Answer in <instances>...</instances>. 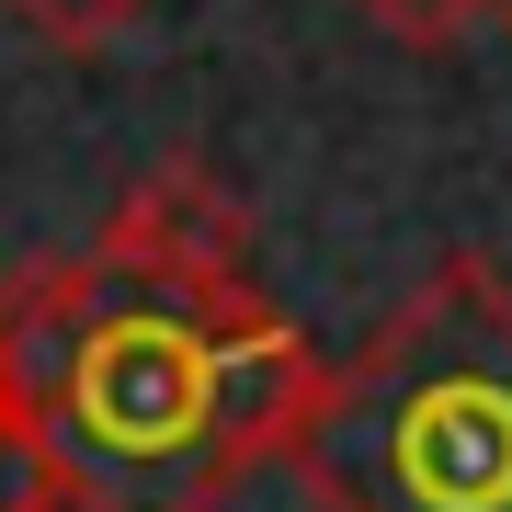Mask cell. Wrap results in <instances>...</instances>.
I'll return each mask as SVG.
<instances>
[{
    "mask_svg": "<svg viewBox=\"0 0 512 512\" xmlns=\"http://www.w3.org/2000/svg\"><path fill=\"white\" fill-rule=\"evenodd\" d=\"M319 342L251 274V217L205 160H160L92 251L0 296V410L80 512H217L285 456Z\"/></svg>",
    "mask_w": 512,
    "mask_h": 512,
    "instance_id": "cell-1",
    "label": "cell"
},
{
    "mask_svg": "<svg viewBox=\"0 0 512 512\" xmlns=\"http://www.w3.org/2000/svg\"><path fill=\"white\" fill-rule=\"evenodd\" d=\"M319 512H512V285L444 251L353 365H319L296 421Z\"/></svg>",
    "mask_w": 512,
    "mask_h": 512,
    "instance_id": "cell-2",
    "label": "cell"
},
{
    "mask_svg": "<svg viewBox=\"0 0 512 512\" xmlns=\"http://www.w3.org/2000/svg\"><path fill=\"white\" fill-rule=\"evenodd\" d=\"M365 23H387L399 46H456V35H478V23L501 12V0H353Z\"/></svg>",
    "mask_w": 512,
    "mask_h": 512,
    "instance_id": "cell-3",
    "label": "cell"
},
{
    "mask_svg": "<svg viewBox=\"0 0 512 512\" xmlns=\"http://www.w3.org/2000/svg\"><path fill=\"white\" fill-rule=\"evenodd\" d=\"M23 23H35L46 46H103V35H126V23L148 12V0H12Z\"/></svg>",
    "mask_w": 512,
    "mask_h": 512,
    "instance_id": "cell-4",
    "label": "cell"
},
{
    "mask_svg": "<svg viewBox=\"0 0 512 512\" xmlns=\"http://www.w3.org/2000/svg\"><path fill=\"white\" fill-rule=\"evenodd\" d=\"M35 501H57V478H46V456H35V433L0 410V512H35Z\"/></svg>",
    "mask_w": 512,
    "mask_h": 512,
    "instance_id": "cell-5",
    "label": "cell"
},
{
    "mask_svg": "<svg viewBox=\"0 0 512 512\" xmlns=\"http://www.w3.org/2000/svg\"><path fill=\"white\" fill-rule=\"evenodd\" d=\"M35 512H80V501H35Z\"/></svg>",
    "mask_w": 512,
    "mask_h": 512,
    "instance_id": "cell-6",
    "label": "cell"
},
{
    "mask_svg": "<svg viewBox=\"0 0 512 512\" xmlns=\"http://www.w3.org/2000/svg\"><path fill=\"white\" fill-rule=\"evenodd\" d=\"M501 12H512V0H501Z\"/></svg>",
    "mask_w": 512,
    "mask_h": 512,
    "instance_id": "cell-7",
    "label": "cell"
}]
</instances>
